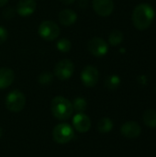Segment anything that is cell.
<instances>
[{"label":"cell","instance_id":"obj_1","mask_svg":"<svg viewBox=\"0 0 156 157\" xmlns=\"http://www.w3.org/2000/svg\"><path fill=\"white\" fill-rule=\"evenodd\" d=\"M155 13L153 6L143 3L136 6L132 12V23L139 30L147 29L153 23Z\"/></svg>","mask_w":156,"mask_h":157},{"label":"cell","instance_id":"obj_2","mask_svg":"<svg viewBox=\"0 0 156 157\" xmlns=\"http://www.w3.org/2000/svg\"><path fill=\"white\" fill-rule=\"evenodd\" d=\"M51 111L54 118L59 121H66L74 113L73 104L70 100L62 96H57L51 102Z\"/></svg>","mask_w":156,"mask_h":157},{"label":"cell","instance_id":"obj_3","mask_svg":"<svg viewBox=\"0 0 156 157\" xmlns=\"http://www.w3.org/2000/svg\"><path fill=\"white\" fill-rule=\"evenodd\" d=\"M26 105L25 95L18 89L10 91L6 98V107L11 112H20Z\"/></svg>","mask_w":156,"mask_h":157},{"label":"cell","instance_id":"obj_4","mask_svg":"<svg viewBox=\"0 0 156 157\" xmlns=\"http://www.w3.org/2000/svg\"><path fill=\"white\" fill-rule=\"evenodd\" d=\"M74 131L68 123H60L56 125L52 131L53 140L60 144H65L74 138Z\"/></svg>","mask_w":156,"mask_h":157},{"label":"cell","instance_id":"obj_5","mask_svg":"<svg viewBox=\"0 0 156 157\" xmlns=\"http://www.w3.org/2000/svg\"><path fill=\"white\" fill-rule=\"evenodd\" d=\"M38 33L41 39L47 41H51L59 37L61 30L58 24L55 23L54 21L44 20L39 25Z\"/></svg>","mask_w":156,"mask_h":157},{"label":"cell","instance_id":"obj_6","mask_svg":"<svg viewBox=\"0 0 156 157\" xmlns=\"http://www.w3.org/2000/svg\"><path fill=\"white\" fill-rule=\"evenodd\" d=\"M74 72V63L69 59H63L55 64L53 75L59 80L65 81L72 77Z\"/></svg>","mask_w":156,"mask_h":157},{"label":"cell","instance_id":"obj_7","mask_svg":"<svg viewBox=\"0 0 156 157\" xmlns=\"http://www.w3.org/2000/svg\"><path fill=\"white\" fill-rule=\"evenodd\" d=\"M87 50L95 57H102L108 52V42L100 37H93L87 43Z\"/></svg>","mask_w":156,"mask_h":157},{"label":"cell","instance_id":"obj_8","mask_svg":"<svg viewBox=\"0 0 156 157\" xmlns=\"http://www.w3.org/2000/svg\"><path fill=\"white\" fill-rule=\"evenodd\" d=\"M80 79L85 86L94 87L99 79V71L94 65H86L80 74Z\"/></svg>","mask_w":156,"mask_h":157},{"label":"cell","instance_id":"obj_9","mask_svg":"<svg viewBox=\"0 0 156 157\" xmlns=\"http://www.w3.org/2000/svg\"><path fill=\"white\" fill-rule=\"evenodd\" d=\"M92 6L98 16L108 17L114 10V2L113 0H93Z\"/></svg>","mask_w":156,"mask_h":157},{"label":"cell","instance_id":"obj_10","mask_svg":"<svg viewBox=\"0 0 156 157\" xmlns=\"http://www.w3.org/2000/svg\"><path fill=\"white\" fill-rule=\"evenodd\" d=\"M73 126L78 132H87L91 128V120L84 112H79L73 118Z\"/></svg>","mask_w":156,"mask_h":157},{"label":"cell","instance_id":"obj_11","mask_svg":"<svg viewBox=\"0 0 156 157\" xmlns=\"http://www.w3.org/2000/svg\"><path fill=\"white\" fill-rule=\"evenodd\" d=\"M121 134L129 139H134L140 136L142 132L141 126L135 121H127L123 123L120 127Z\"/></svg>","mask_w":156,"mask_h":157},{"label":"cell","instance_id":"obj_12","mask_svg":"<svg viewBox=\"0 0 156 157\" xmlns=\"http://www.w3.org/2000/svg\"><path fill=\"white\" fill-rule=\"evenodd\" d=\"M36 7L37 3L35 0H19L16 7V12L20 17H29L35 12Z\"/></svg>","mask_w":156,"mask_h":157},{"label":"cell","instance_id":"obj_13","mask_svg":"<svg viewBox=\"0 0 156 157\" xmlns=\"http://www.w3.org/2000/svg\"><path fill=\"white\" fill-rule=\"evenodd\" d=\"M15 80V73L8 67L0 68V89L9 87Z\"/></svg>","mask_w":156,"mask_h":157},{"label":"cell","instance_id":"obj_14","mask_svg":"<svg viewBox=\"0 0 156 157\" xmlns=\"http://www.w3.org/2000/svg\"><path fill=\"white\" fill-rule=\"evenodd\" d=\"M58 19L59 22L63 25V26H71L73 24H74L77 20V14L69 8H65L63 9L62 11H60L59 16H58Z\"/></svg>","mask_w":156,"mask_h":157},{"label":"cell","instance_id":"obj_15","mask_svg":"<svg viewBox=\"0 0 156 157\" xmlns=\"http://www.w3.org/2000/svg\"><path fill=\"white\" fill-rule=\"evenodd\" d=\"M143 123L151 128V129H155L156 128V110L149 109L144 111L143 115Z\"/></svg>","mask_w":156,"mask_h":157},{"label":"cell","instance_id":"obj_16","mask_svg":"<svg viewBox=\"0 0 156 157\" xmlns=\"http://www.w3.org/2000/svg\"><path fill=\"white\" fill-rule=\"evenodd\" d=\"M97 131L101 133H108L113 129V121L109 118H102L97 125Z\"/></svg>","mask_w":156,"mask_h":157},{"label":"cell","instance_id":"obj_17","mask_svg":"<svg viewBox=\"0 0 156 157\" xmlns=\"http://www.w3.org/2000/svg\"><path fill=\"white\" fill-rule=\"evenodd\" d=\"M120 83H121V80L119 75H111L106 78L104 85H105V87L108 88V90H116L120 86Z\"/></svg>","mask_w":156,"mask_h":157},{"label":"cell","instance_id":"obj_18","mask_svg":"<svg viewBox=\"0 0 156 157\" xmlns=\"http://www.w3.org/2000/svg\"><path fill=\"white\" fill-rule=\"evenodd\" d=\"M124 40V35L123 33L119 30V29H114L111 31V33L109 34L108 37V44L115 47L120 45Z\"/></svg>","mask_w":156,"mask_h":157},{"label":"cell","instance_id":"obj_19","mask_svg":"<svg viewBox=\"0 0 156 157\" xmlns=\"http://www.w3.org/2000/svg\"><path fill=\"white\" fill-rule=\"evenodd\" d=\"M72 104H73L74 110H75L77 113L84 112L87 109V101L84 98H81V97L75 98L74 101L72 102Z\"/></svg>","mask_w":156,"mask_h":157},{"label":"cell","instance_id":"obj_20","mask_svg":"<svg viewBox=\"0 0 156 157\" xmlns=\"http://www.w3.org/2000/svg\"><path fill=\"white\" fill-rule=\"evenodd\" d=\"M56 48L61 52H63V53L69 52L72 49V42L66 38H62L58 40L56 43Z\"/></svg>","mask_w":156,"mask_h":157},{"label":"cell","instance_id":"obj_21","mask_svg":"<svg viewBox=\"0 0 156 157\" xmlns=\"http://www.w3.org/2000/svg\"><path fill=\"white\" fill-rule=\"evenodd\" d=\"M37 80L40 85L48 86V85H51L53 82V75L51 72L44 71V72H42V73H40L39 75Z\"/></svg>","mask_w":156,"mask_h":157},{"label":"cell","instance_id":"obj_22","mask_svg":"<svg viewBox=\"0 0 156 157\" xmlns=\"http://www.w3.org/2000/svg\"><path fill=\"white\" fill-rule=\"evenodd\" d=\"M15 13H16V10L13 7L8 6V7H6V8L4 9V11H3V17L5 18H6V19H10V18H12L14 17Z\"/></svg>","mask_w":156,"mask_h":157},{"label":"cell","instance_id":"obj_23","mask_svg":"<svg viewBox=\"0 0 156 157\" xmlns=\"http://www.w3.org/2000/svg\"><path fill=\"white\" fill-rule=\"evenodd\" d=\"M7 37H8L7 29L5 27L0 26V45L3 44L7 40Z\"/></svg>","mask_w":156,"mask_h":157},{"label":"cell","instance_id":"obj_24","mask_svg":"<svg viewBox=\"0 0 156 157\" xmlns=\"http://www.w3.org/2000/svg\"><path fill=\"white\" fill-rule=\"evenodd\" d=\"M87 5H88L87 0H80L79 1V7H81V8H86Z\"/></svg>","mask_w":156,"mask_h":157},{"label":"cell","instance_id":"obj_25","mask_svg":"<svg viewBox=\"0 0 156 157\" xmlns=\"http://www.w3.org/2000/svg\"><path fill=\"white\" fill-rule=\"evenodd\" d=\"M138 81H139V83H141L142 85H145V84L147 83L146 76H144V75H140V76L138 77Z\"/></svg>","mask_w":156,"mask_h":157},{"label":"cell","instance_id":"obj_26","mask_svg":"<svg viewBox=\"0 0 156 157\" xmlns=\"http://www.w3.org/2000/svg\"><path fill=\"white\" fill-rule=\"evenodd\" d=\"M61 1V3H63V5H72L75 0H60Z\"/></svg>","mask_w":156,"mask_h":157},{"label":"cell","instance_id":"obj_27","mask_svg":"<svg viewBox=\"0 0 156 157\" xmlns=\"http://www.w3.org/2000/svg\"><path fill=\"white\" fill-rule=\"evenodd\" d=\"M7 2H8V0H0V7L5 6L7 4Z\"/></svg>","mask_w":156,"mask_h":157},{"label":"cell","instance_id":"obj_28","mask_svg":"<svg viewBox=\"0 0 156 157\" xmlns=\"http://www.w3.org/2000/svg\"><path fill=\"white\" fill-rule=\"evenodd\" d=\"M2 134H3V131H2V128L0 127V137L2 136Z\"/></svg>","mask_w":156,"mask_h":157}]
</instances>
